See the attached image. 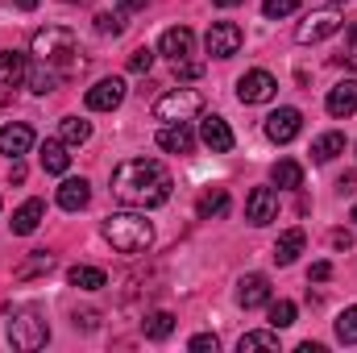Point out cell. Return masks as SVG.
Masks as SVG:
<instances>
[{"label":"cell","mask_w":357,"mask_h":353,"mask_svg":"<svg viewBox=\"0 0 357 353\" xmlns=\"http://www.w3.org/2000/svg\"><path fill=\"white\" fill-rule=\"evenodd\" d=\"M146 4H150V0H116V8H121V13H142Z\"/></svg>","instance_id":"cell-40"},{"label":"cell","mask_w":357,"mask_h":353,"mask_svg":"<svg viewBox=\"0 0 357 353\" xmlns=\"http://www.w3.org/2000/svg\"><path fill=\"white\" fill-rule=\"evenodd\" d=\"M67 283L79 287V291H100V287L108 283V274H104L100 266H71V270H67Z\"/></svg>","instance_id":"cell-25"},{"label":"cell","mask_w":357,"mask_h":353,"mask_svg":"<svg viewBox=\"0 0 357 353\" xmlns=\"http://www.w3.org/2000/svg\"><path fill=\"white\" fill-rule=\"evenodd\" d=\"M333 246H337V250H354V237H349V233H333Z\"/></svg>","instance_id":"cell-41"},{"label":"cell","mask_w":357,"mask_h":353,"mask_svg":"<svg viewBox=\"0 0 357 353\" xmlns=\"http://www.w3.org/2000/svg\"><path fill=\"white\" fill-rule=\"evenodd\" d=\"M354 220H357V204H354Z\"/></svg>","instance_id":"cell-50"},{"label":"cell","mask_w":357,"mask_h":353,"mask_svg":"<svg viewBox=\"0 0 357 353\" xmlns=\"http://www.w3.org/2000/svg\"><path fill=\"white\" fill-rule=\"evenodd\" d=\"M75 329H96V312H84V316H75Z\"/></svg>","instance_id":"cell-43"},{"label":"cell","mask_w":357,"mask_h":353,"mask_svg":"<svg viewBox=\"0 0 357 353\" xmlns=\"http://www.w3.org/2000/svg\"><path fill=\"white\" fill-rule=\"evenodd\" d=\"M158 50H162L171 63H183V59H191V50H195V33H191L187 25H175V29H167V33H162Z\"/></svg>","instance_id":"cell-16"},{"label":"cell","mask_w":357,"mask_h":353,"mask_svg":"<svg viewBox=\"0 0 357 353\" xmlns=\"http://www.w3.org/2000/svg\"><path fill=\"white\" fill-rule=\"evenodd\" d=\"M291 324H295V303L291 299L270 303V329H291Z\"/></svg>","instance_id":"cell-34"},{"label":"cell","mask_w":357,"mask_h":353,"mask_svg":"<svg viewBox=\"0 0 357 353\" xmlns=\"http://www.w3.org/2000/svg\"><path fill=\"white\" fill-rule=\"evenodd\" d=\"M295 8H299V0H266V4H262V13H266L270 21H278V17H291Z\"/></svg>","instance_id":"cell-36"},{"label":"cell","mask_w":357,"mask_h":353,"mask_svg":"<svg viewBox=\"0 0 357 353\" xmlns=\"http://www.w3.org/2000/svg\"><path fill=\"white\" fill-rule=\"evenodd\" d=\"M175 75H178V80H199V75H204V63L183 59V63H175Z\"/></svg>","instance_id":"cell-37"},{"label":"cell","mask_w":357,"mask_h":353,"mask_svg":"<svg viewBox=\"0 0 357 353\" xmlns=\"http://www.w3.org/2000/svg\"><path fill=\"white\" fill-rule=\"evenodd\" d=\"M333 4H345V0H333Z\"/></svg>","instance_id":"cell-51"},{"label":"cell","mask_w":357,"mask_h":353,"mask_svg":"<svg viewBox=\"0 0 357 353\" xmlns=\"http://www.w3.org/2000/svg\"><path fill=\"white\" fill-rule=\"evenodd\" d=\"M150 67H154V50L142 46V50L129 54V71H133V75H150Z\"/></svg>","instance_id":"cell-35"},{"label":"cell","mask_w":357,"mask_h":353,"mask_svg":"<svg viewBox=\"0 0 357 353\" xmlns=\"http://www.w3.org/2000/svg\"><path fill=\"white\" fill-rule=\"evenodd\" d=\"M96 33L121 38V33H125V17H121V13H96Z\"/></svg>","instance_id":"cell-33"},{"label":"cell","mask_w":357,"mask_h":353,"mask_svg":"<svg viewBox=\"0 0 357 353\" xmlns=\"http://www.w3.org/2000/svg\"><path fill=\"white\" fill-rule=\"evenodd\" d=\"M75 50H79V38H75L71 29H63V25H46V29L33 33V54H38V63H50V67L67 71L71 59H75Z\"/></svg>","instance_id":"cell-3"},{"label":"cell","mask_w":357,"mask_h":353,"mask_svg":"<svg viewBox=\"0 0 357 353\" xmlns=\"http://www.w3.org/2000/svg\"><path fill=\"white\" fill-rule=\"evenodd\" d=\"M299 353H324V345H316V341H303V345H299Z\"/></svg>","instance_id":"cell-45"},{"label":"cell","mask_w":357,"mask_h":353,"mask_svg":"<svg viewBox=\"0 0 357 353\" xmlns=\"http://www.w3.org/2000/svg\"><path fill=\"white\" fill-rule=\"evenodd\" d=\"M142 333H146L150 341H167V337L175 333V316H171V312H150V316L142 320Z\"/></svg>","instance_id":"cell-26"},{"label":"cell","mask_w":357,"mask_h":353,"mask_svg":"<svg viewBox=\"0 0 357 353\" xmlns=\"http://www.w3.org/2000/svg\"><path fill=\"white\" fill-rule=\"evenodd\" d=\"M67 4H88V0H67Z\"/></svg>","instance_id":"cell-48"},{"label":"cell","mask_w":357,"mask_h":353,"mask_svg":"<svg viewBox=\"0 0 357 353\" xmlns=\"http://www.w3.org/2000/svg\"><path fill=\"white\" fill-rule=\"evenodd\" d=\"M59 129H63V142H67V146H84L91 137V121H84V117H63Z\"/></svg>","instance_id":"cell-31"},{"label":"cell","mask_w":357,"mask_h":353,"mask_svg":"<svg viewBox=\"0 0 357 353\" xmlns=\"http://www.w3.org/2000/svg\"><path fill=\"white\" fill-rule=\"evenodd\" d=\"M13 183H25V167H21V158H13V171H8Z\"/></svg>","instance_id":"cell-42"},{"label":"cell","mask_w":357,"mask_h":353,"mask_svg":"<svg viewBox=\"0 0 357 353\" xmlns=\"http://www.w3.org/2000/svg\"><path fill=\"white\" fill-rule=\"evenodd\" d=\"M42 216H46V204H42V200H25V204L13 212V220H8V225H13V233H17V237H29V233L42 225Z\"/></svg>","instance_id":"cell-18"},{"label":"cell","mask_w":357,"mask_h":353,"mask_svg":"<svg viewBox=\"0 0 357 353\" xmlns=\"http://www.w3.org/2000/svg\"><path fill=\"white\" fill-rule=\"evenodd\" d=\"M225 208H229V191H225V187H212V191H204V195H199V204H195V212H199L204 220L220 216Z\"/></svg>","instance_id":"cell-29"},{"label":"cell","mask_w":357,"mask_h":353,"mask_svg":"<svg viewBox=\"0 0 357 353\" xmlns=\"http://www.w3.org/2000/svg\"><path fill=\"white\" fill-rule=\"evenodd\" d=\"M307 278H312V283H324V278H333V266H328V262H316L312 270H307Z\"/></svg>","instance_id":"cell-39"},{"label":"cell","mask_w":357,"mask_h":353,"mask_svg":"<svg viewBox=\"0 0 357 353\" xmlns=\"http://www.w3.org/2000/svg\"><path fill=\"white\" fill-rule=\"evenodd\" d=\"M212 4H220V8H237V4H245V0H212Z\"/></svg>","instance_id":"cell-47"},{"label":"cell","mask_w":357,"mask_h":353,"mask_svg":"<svg viewBox=\"0 0 357 353\" xmlns=\"http://www.w3.org/2000/svg\"><path fill=\"white\" fill-rule=\"evenodd\" d=\"M125 100V80H100V84H91L88 88V108L91 112H112L116 104Z\"/></svg>","instance_id":"cell-13"},{"label":"cell","mask_w":357,"mask_h":353,"mask_svg":"<svg viewBox=\"0 0 357 353\" xmlns=\"http://www.w3.org/2000/svg\"><path fill=\"white\" fill-rule=\"evenodd\" d=\"M303 246H307V233H303V229H287V233L274 241V262L291 266L299 254H303Z\"/></svg>","instance_id":"cell-22"},{"label":"cell","mask_w":357,"mask_h":353,"mask_svg":"<svg viewBox=\"0 0 357 353\" xmlns=\"http://www.w3.org/2000/svg\"><path fill=\"white\" fill-rule=\"evenodd\" d=\"M154 112H158V121H191L195 112H204V96L191 88H178V91H167L158 104H154Z\"/></svg>","instance_id":"cell-5"},{"label":"cell","mask_w":357,"mask_h":353,"mask_svg":"<svg viewBox=\"0 0 357 353\" xmlns=\"http://www.w3.org/2000/svg\"><path fill=\"white\" fill-rule=\"evenodd\" d=\"M341 29V13L337 8H320V13H312L299 29H295V42H303V46H312V42H324V38H333Z\"/></svg>","instance_id":"cell-8"},{"label":"cell","mask_w":357,"mask_h":353,"mask_svg":"<svg viewBox=\"0 0 357 353\" xmlns=\"http://www.w3.org/2000/svg\"><path fill=\"white\" fill-rule=\"evenodd\" d=\"M29 146H33V129H29L25 121H8V125L0 129V154L21 158V154H29Z\"/></svg>","instance_id":"cell-14"},{"label":"cell","mask_w":357,"mask_h":353,"mask_svg":"<svg viewBox=\"0 0 357 353\" xmlns=\"http://www.w3.org/2000/svg\"><path fill=\"white\" fill-rule=\"evenodd\" d=\"M337 154H345V133H324V137H316V146H312V158H316V163H333Z\"/></svg>","instance_id":"cell-28"},{"label":"cell","mask_w":357,"mask_h":353,"mask_svg":"<svg viewBox=\"0 0 357 353\" xmlns=\"http://www.w3.org/2000/svg\"><path fill=\"white\" fill-rule=\"evenodd\" d=\"M237 303H241L245 312H254V308L270 303V278L266 274H245V278L237 283Z\"/></svg>","instance_id":"cell-15"},{"label":"cell","mask_w":357,"mask_h":353,"mask_svg":"<svg viewBox=\"0 0 357 353\" xmlns=\"http://www.w3.org/2000/svg\"><path fill=\"white\" fill-rule=\"evenodd\" d=\"M50 266H54V254H46V250H33V254H29L25 262H21L17 270H13V274H17V278L25 283V278H33V274H46Z\"/></svg>","instance_id":"cell-30"},{"label":"cell","mask_w":357,"mask_h":353,"mask_svg":"<svg viewBox=\"0 0 357 353\" xmlns=\"http://www.w3.org/2000/svg\"><path fill=\"white\" fill-rule=\"evenodd\" d=\"M241 42H245V33H241V25H233V21H216V25L208 29V38H204V46H208L212 59H233V54L241 50Z\"/></svg>","instance_id":"cell-6"},{"label":"cell","mask_w":357,"mask_h":353,"mask_svg":"<svg viewBox=\"0 0 357 353\" xmlns=\"http://www.w3.org/2000/svg\"><path fill=\"white\" fill-rule=\"evenodd\" d=\"M354 46H357V25H354Z\"/></svg>","instance_id":"cell-49"},{"label":"cell","mask_w":357,"mask_h":353,"mask_svg":"<svg viewBox=\"0 0 357 353\" xmlns=\"http://www.w3.org/2000/svg\"><path fill=\"white\" fill-rule=\"evenodd\" d=\"M337 341L341 345H357V308H345L337 316Z\"/></svg>","instance_id":"cell-32"},{"label":"cell","mask_w":357,"mask_h":353,"mask_svg":"<svg viewBox=\"0 0 357 353\" xmlns=\"http://www.w3.org/2000/svg\"><path fill=\"white\" fill-rule=\"evenodd\" d=\"M46 341H50V324H46L38 312H17V316L8 320V345H13V350L33 353V350H42Z\"/></svg>","instance_id":"cell-4"},{"label":"cell","mask_w":357,"mask_h":353,"mask_svg":"<svg viewBox=\"0 0 357 353\" xmlns=\"http://www.w3.org/2000/svg\"><path fill=\"white\" fill-rule=\"evenodd\" d=\"M13 4H17L21 13H33V8H38V0H13Z\"/></svg>","instance_id":"cell-46"},{"label":"cell","mask_w":357,"mask_h":353,"mask_svg":"<svg viewBox=\"0 0 357 353\" xmlns=\"http://www.w3.org/2000/svg\"><path fill=\"white\" fill-rule=\"evenodd\" d=\"M199 142H204L212 154H229V150H233V129H229V121L216 117V112H208V117L199 121Z\"/></svg>","instance_id":"cell-12"},{"label":"cell","mask_w":357,"mask_h":353,"mask_svg":"<svg viewBox=\"0 0 357 353\" xmlns=\"http://www.w3.org/2000/svg\"><path fill=\"white\" fill-rule=\"evenodd\" d=\"M171 171L154 158H129L112 171V195L129 208H158L171 200Z\"/></svg>","instance_id":"cell-1"},{"label":"cell","mask_w":357,"mask_h":353,"mask_svg":"<svg viewBox=\"0 0 357 353\" xmlns=\"http://www.w3.org/2000/svg\"><path fill=\"white\" fill-rule=\"evenodd\" d=\"M104 237L116 254H146L154 241V225L137 212H112L104 220Z\"/></svg>","instance_id":"cell-2"},{"label":"cell","mask_w":357,"mask_h":353,"mask_svg":"<svg viewBox=\"0 0 357 353\" xmlns=\"http://www.w3.org/2000/svg\"><path fill=\"white\" fill-rule=\"evenodd\" d=\"M337 187H341V191H354V187H357V175H345L341 183H337Z\"/></svg>","instance_id":"cell-44"},{"label":"cell","mask_w":357,"mask_h":353,"mask_svg":"<svg viewBox=\"0 0 357 353\" xmlns=\"http://www.w3.org/2000/svg\"><path fill=\"white\" fill-rule=\"evenodd\" d=\"M67 167H71L67 142H46V146H42V171H46V175H67Z\"/></svg>","instance_id":"cell-24"},{"label":"cell","mask_w":357,"mask_h":353,"mask_svg":"<svg viewBox=\"0 0 357 353\" xmlns=\"http://www.w3.org/2000/svg\"><path fill=\"white\" fill-rule=\"evenodd\" d=\"M21 84H25V54L4 50L0 54V104H13V96H17Z\"/></svg>","instance_id":"cell-10"},{"label":"cell","mask_w":357,"mask_h":353,"mask_svg":"<svg viewBox=\"0 0 357 353\" xmlns=\"http://www.w3.org/2000/svg\"><path fill=\"white\" fill-rule=\"evenodd\" d=\"M158 146L167 154H191L195 150V133L187 129V121H171L167 129H158Z\"/></svg>","instance_id":"cell-17"},{"label":"cell","mask_w":357,"mask_h":353,"mask_svg":"<svg viewBox=\"0 0 357 353\" xmlns=\"http://www.w3.org/2000/svg\"><path fill=\"white\" fill-rule=\"evenodd\" d=\"M88 200H91L88 179H63V187H59V208L63 212H79V208H88Z\"/></svg>","instance_id":"cell-19"},{"label":"cell","mask_w":357,"mask_h":353,"mask_svg":"<svg viewBox=\"0 0 357 353\" xmlns=\"http://www.w3.org/2000/svg\"><path fill=\"white\" fill-rule=\"evenodd\" d=\"M328 112L333 117H354L357 112V80H345V84H337V88L328 91Z\"/></svg>","instance_id":"cell-21"},{"label":"cell","mask_w":357,"mask_h":353,"mask_svg":"<svg viewBox=\"0 0 357 353\" xmlns=\"http://www.w3.org/2000/svg\"><path fill=\"white\" fill-rule=\"evenodd\" d=\"M270 183H274L278 191H295V187H303V167L291 163V158H282V163L270 167Z\"/></svg>","instance_id":"cell-23"},{"label":"cell","mask_w":357,"mask_h":353,"mask_svg":"<svg viewBox=\"0 0 357 353\" xmlns=\"http://www.w3.org/2000/svg\"><path fill=\"white\" fill-rule=\"evenodd\" d=\"M299 129H303V112H299V108H278V112H270L266 117V137L274 142V146L295 142Z\"/></svg>","instance_id":"cell-9"},{"label":"cell","mask_w":357,"mask_h":353,"mask_svg":"<svg viewBox=\"0 0 357 353\" xmlns=\"http://www.w3.org/2000/svg\"><path fill=\"white\" fill-rule=\"evenodd\" d=\"M274 91H278V80H274L270 71H245V75L237 80V100H241V104H270Z\"/></svg>","instance_id":"cell-7"},{"label":"cell","mask_w":357,"mask_h":353,"mask_svg":"<svg viewBox=\"0 0 357 353\" xmlns=\"http://www.w3.org/2000/svg\"><path fill=\"white\" fill-rule=\"evenodd\" d=\"M274 216H278V191H274V187H254L250 200H245V220L262 229Z\"/></svg>","instance_id":"cell-11"},{"label":"cell","mask_w":357,"mask_h":353,"mask_svg":"<svg viewBox=\"0 0 357 353\" xmlns=\"http://www.w3.org/2000/svg\"><path fill=\"white\" fill-rule=\"evenodd\" d=\"M216 345H220V341H216V333H199V337H191V341H187V350H195V353H204V350L216 353Z\"/></svg>","instance_id":"cell-38"},{"label":"cell","mask_w":357,"mask_h":353,"mask_svg":"<svg viewBox=\"0 0 357 353\" xmlns=\"http://www.w3.org/2000/svg\"><path fill=\"white\" fill-rule=\"evenodd\" d=\"M241 353H254V350H266V353H278V329H262V333H245L237 341Z\"/></svg>","instance_id":"cell-27"},{"label":"cell","mask_w":357,"mask_h":353,"mask_svg":"<svg viewBox=\"0 0 357 353\" xmlns=\"http://www.w3.org/2000/svg\"><path fill=\"white\" fill-rule=\"evenodd\" d=\"M59 80H63V71H59V67H50V63H33V67H25V88L38 91V96L54 91V88H59Z\"/></svg>","instance_id":"cell-20"}]
</instances>
